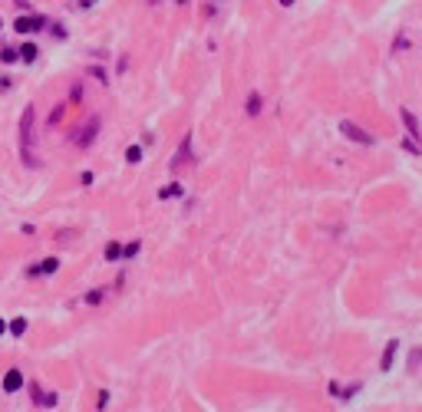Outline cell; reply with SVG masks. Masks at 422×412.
<instances>
[{
    "label": "cell",
    "mask_w": 422,
    "mask_h": 412,
    "mask_svg": "<svg viewBox=\"0 0 422 412\" xmlns=\"http://www.w3.org/2000/svg\"><path fill=\"white\" fill-rule=\"evenodd\" d=\"M340 132L350 139V142H360V145H373V142H376V139H373L366 129H360V125L350 122V119H343V122H340Z\"/></svg>",
    "instance_id": "7a4b0ae2"
},
{
    "label": "cell",
    "mask_w": 422,
    "mask_h": 412,
    "mask_svg": "<svg viewBox=\"0 0 422 412\" xmlns=\"http://www.w3.org/2000/svg\"><path fill=\"white\" fill-rule=\"evenodd\" d=\"M46 26V17H40V13H33V17H20L17 23H13V30L17 33H37Z\"/></svg>",
    "instance_id": "277c9868"
},
{
    "label": "cell",
    "mask_w": 422,
    "mask_h": 412,
    "mask_svg": "<svg viewBox=\"0 0 422 412\" xmlns=\"http://www.w3.org/2000/svg\"><path fill=\"white\" fill-rule=\"evenodd\" d=\"M396 353H399V340H389V343H386V350H383V360H379V369H383V373H389V369H392Z\"/></svg>",
    "instance_id": "8992f818"
},
{
    "label": "cell",
    "mask_w": 422,
    "mask_h": 412,
    "mask_svg": "<svg viewBox=\"0 0 422 412\" xmlns=\"http://www.w3.org/2000/svg\"><path fill=\"white\" fill-rule=\"evenodd\" d=\"M294 4V0H280V7H291Z\"/></svg>",
    "instance_id": "cb8c5ba5"
},
{
    "label": "cell",
    "mask_w": 422,
    "mask_h": 412,
    "mask_svg": "<svg viewBox=\"0 0 422 412\" xmlns=\"http://www.w3.org/2000/svg\"><path fill=\"white\" fill-rule=\"evenodd\" d=\"M119 257H122V248H119V244H109V248H106V261H119Z\"/></svg>",
    "instance_id": "e0dca14e"
},
{
    "label": "cell",
    "mask_w": 422,
    "mask_h": 412,
    "mask_svg": "<svg viewBox=\"0 0 422 412\" xmlns=\"http://www.w3.org/2000/svg\"><path fill=\"white\" fill-rule=\"evenodd\" d=\"M7 330V320H0V333H4Z\"/></svg>",
    "instance_id": "d4e9b609"
},
{
    "label": "cell",
    "mask_w": 422,
    "mask_h": 412,
    "mask_svg": "<svg viewBox=\"0 0 422 412\" xmlns=\"http://www.w3.org/2000/svg\"><path fill=\"white\" fill-rule=\"evenodd\" d=\"M181 191H185V188H181L178 185V181H175V185H168V188H162V191H159V198H178V195Z\"/></svg>",
    "instance_id": "9a60e30c"
},
{
    "label": "cell",
    "mask_w": 422,
    "mask_h": 412,
    "mask_svg": "<svg viewBox=\"0 0 422 412\" xmlns=\"http://www.w3.org/2000/svg\"><path fill=\"white\" fill-rule=\"evenodd\" d=\"M27 326H30V320H27V317L10 320V333H13V337H23V333H27Z\"/></svg>",
    "instance_id": "7c38bea8"
},
{
    "label": "cell",
    "mask_w": 422,
    "mask_h": 412,
    "mask_svg": "<svg viewBox=\"0 0 422 412\" xmlns=\"http://www.w3.org/2000/svg\"><path fill=\"white\" fill-rule=\"evenodd\" d=\"M188 155H192V135H185V139H181L178 152H175V158H172V169H178V165H185V162H188Z\"/></svg>",
    "instance_id": "52a82bcc"
},
{
    "label": "cell",
    "mask_w": 422,
    "mask_h": 412,
    "mask_svg": "<svg viewBox=\"0 0 422 412\" xmlns=\"http://www.w3.org/2000/svg\"><path fill=\"white\" fill-rule=\"evenodd\" d=\"M56 270H60V261H56V257H46V261L27 267V274H30V277H40V274H56Z\"/></svg>",
    "instance_id": "5b68a950"
},
{
    "label": "cell",
    "mask_w": 422,
    "mask_h": 412,
    "mask_svg": "<svg viewBox=\"0 0 422 412\" xmlns=\"http://www.w3.org/2000/svg\"><path fill=\"white\" fill-rule=\"evenodd\" d=\"M139 254V244H129V248H122V257H136Z\"/></svg>",
    "instance_id": "7402d4cb"
},
{
    "label": "cell",
    "mask_w": 422,
    "mask_h": 412,
    "mask_svg": "<svg viewBox=\"0 0 422 412\" xmlns=\"http://www.w3.org/2000/svg\"><path fill=\"white\" fill-rule=\"evenodd\" d=\"M33 402H40L43 409H53L56 406V393H40V389L33 386Z\"/></svg>",
    "instance_id": "8fae6325"
},
{
    "label": "cell",
    "mask_w": 422,
    "mask_h": 412,
    "mask_svg": "<svg viewBox=\"0 0 422 412\" xmlns=\"http://www.w3.org/2000/svg\"><path fill=\"white\" fill-rule=\"evenodd\" d=\"M106 406H109V393H106V389H102V393H99V402H96V409H106Z\"/></svg>",
    "instance_id": "ffe728a7"
},
{
    "label": "cell",
    "mask_w": 422,
    "mask_h": 412,
    "mask_svg": "<svg viewBox=\"0 0 422 412\" xmlns=\"http://www.w3.org/2000/svg\"><path fill=\"white\" fill-rule=\"evenodd\" d=\"M37 46H33V43H27V46H20V60H23V63H33V60H37Z\"/></svg>",
    "instance_id": "5bb4252c"
},
{
    "label": "cell",
    "mask_w": 422,
    "mask_h": 412,
    "mask_svg": "<svg viewBox=\"0 0 422 412\" xmlns=\"http://www.w3.org/2000/svg\"><path fill=\"white\" fill-rule=\"evenodd\" d=\"M17 60H20V50H13V46L0 50V63H17Z\"/></svg>",
    "instance_id": "2e32d148"
},
{
    "label": "cell",
    "mask_w": 422,
    "mask_h": 412,
    "mask_svg": "<svg viewBox=\"0 0 422 412\" xmlns=\"http://www.w3.org/2000/svg\"><path fill=\"white\" fill-rule=\"evenodd\" d=\"M102 297H106V287H96V290H89V294H86V304H99Z\"/></svg>",
    "instance_id": "ac0fdd59"
},
{
    "label": "cell",
    "mask_w": 422,
    "mask_h": 412,
    "mask_svg": "<svg viewBox=\"0 0 422 412\" xmlns=\"http://www.w3.org/2000/svg\"><path fill=\"white\" fill-rule=\"evenodd\" d=\"M399 119L406 122V132H409L412 139H422V132H419V122H416V116H412L409 109H399Z\"/></svg>",
    "instance_id": "9c48e42d"
},
{
    "label": "cell",
    "mask_w": 422,
    "mask_h": 412,
    "mask_svg": "<svg viewBox=\"0 0 422 412\" xmlns=\"http://www.w3.org/2000/svg\"><path fill=\"white\" fill-rule=\"evenodd\" d=\"M80 4H83V7H93V4H96V0H80Z\"/></svg>",
    "instance_id": "603a6c76"
},
{
    "label": "cell",
    "mask_w": 422,
    "mask_h": 412,
    "mask_svg": "<svg viewBox=\"0 0 422 412\" xmlns=\"http://www.w3.org/2000/svg\"><path fill=\"white\" fill-rule=\"evenodd\" d=\"M89 73H93V76H96V79H99V83H109V76H106V69H99V66H93V69H89Z\"/></svg>",
    "instance_id": "d6986e66"
},
{
    "label": "cell",
    "mask_w": 422,
    "mask_h": 412,
    "mask_svg": "<svg viewBox=\"0 0 422 412\" xmlns=\"http://www.w3.org/2000/svg\"><path fill=\"white\" fill-rule=\"evenodd\" d=\"M33 119H37V113H33V106L23 109V116H20V155H23V165L27 169H33L37 165V158H33Z\"/></svg>",
    "instance_id": "6da1fadb"
},
{
    "label": "cell",
    "mask_w": 422,
    "mask_h": 412,
    "mask_svg": "<svg viewBox=\"0 0 422 412\" xmlns=\"http://www.w3.org/2000/svg\"><path fill=\"white\" fill-rule=\"evenodd\" d=\"M4 389H7V393H17V389H23V373H20V369H7Z\"/></svg>",
    "instance_id": "ba28073f"
},
{
    "label": "cell",
    "mask_w": 422,
    "mask_h": 412,
    "mask_svg": "<svg viewBox=\"0 0 422 412\" xmlns=\"http://www.w3.org/2000/svg\"><path fill=\"white\" fill-rule=\"evenodd\" d=\"M60 119H63V106H56L53 113H50V125H56V122H60Z\"/></svg>",
    "instance_id": "44dd1931"
},
{
    "label": "cell",
    "mask_w": 422,
    "mask_h": 412,
    "mask_svg": "<svg viewBox=\"0 0 422 412\" xmlns=\"http://www.w3.org/2000/svg\"><path fill=\"white\" fill-rule=\"evenodd\" d=\"M261 109H264L261 93H251V96H248V102H244V113H248V116H261Z\"/></svg>",
    "instance_id": "30bf717a"
},
{
    "label": "cell",
    "mask_w": 422,
    "mask_h": 412,
    "mask_svg": "<svg viewBox=\"0 0 422 412\" xmlns=\"http://www.w3.org/2000/svg\"><path fill=\"white\" fill-rule=\"evenodd\" d=\"M125 162L139 165V162H142V149H139V145H129V149H125Z\"/></svg>",
    "instance_id": "4fadbf2b"
},
{
    "label": "cell",
    "mask_w": 422,
    "mask_h": 412,
    "mask_svg": "<svg viewBox=\"0 0 422 412\" xmlns=\"http://www.w3.org/2000/svg\"><path fill=\"white\" fill-rule=\"evenodd\" d=\"M96 132H99V116H93V119H89V125H83V129L76 132V135H73V142L86 149V145H93V142H96Z\"/></svg>",
    "instance_id": "3957f363"
},
{
    "label": "cell",
    "mask_w": 422,
    "mask_h": 412,
    "mask_svg": "<svg viewBox=\"0 0 422 412\" xmlns=\"http://www.w3.org/2000/svg\"><path fill=\"white\" fill-rule=\"evenodd\" d=\"M178 4H188V0H178Z\"/></svg>",
    "instance_id": "484cf974"
}]
</instances>
